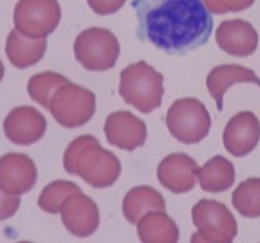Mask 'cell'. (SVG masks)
Returning <instances> with one entry per match:
<instances>
[{
	"label": "cell",
	"instance_id": "6da1fadb",
	"mask_svg": "<svg viewBox=\"0 0 260 243\" xmlns=\"http://www.w3.org/2000/svg\"><path fill=\"white\" fill-rule=\"evenodd\" d=\"M137 38L169 54H185L206 45L213 17L202 0H133Z\"/></svg>",
	"mask_w": 260,
	"mask_h": 243
},
{
	"label": "cell",
	"instance_id": "7a4b0ae2",
	"mask_svg": "<svg viewBox=\"0 0 260 243\" xmlns=\"http://www.w3.org/2000/svg\"><path fill=\"white\" fill-rule=\"evenodd\" d=\"M64 169L71 175H78L96 189L114 185L121 174V163L116 154L102 148L92 135L74 139L63 156Z\"/></svg>",
	"mask_w": 260,
	"mask_h": 243
},
{
	"label": "cell",
	"instance_id": "3957f363",
	"mask_svg": "<svg viewBox=\"0 0 260 243\" xmlns=\"http://www.w3.org/2000/svg\"><path fill=\"white\" fill-rule=\"evenodd\" d=\"M165 77L141 60L129 64L120 74L118 93L122 100L144 114H149L161 106L165 95Z\"/></svg>",
	"mask_w": 260,
	"mask_h": 243
},
{
	"label": "cell",
	"instance_id": "277c9868",
	"mask_svg": "<svg viewBox=\"0 0 260 243\" xmlns=\"http://www.w3.org/2000/svg\"><path fill=\"white\" fill-rule=\"evenodd\" d=\"M166 125L178 142L195 145L207 136L212 118L202 101L185 97L175 100L167 110Z\"/></svg>",
	"mask_w": 260,
	"mask_h": 243
},
{
	"label": "cell",
	"instance_id": "5b68a950",
	"mask_svg": "<svg viewBox=\"0 0 260 243\" xmlns=\"http://www.w3.org/2000/svg\"><path fill=\"white\" fill-rule=\"evenodd\" d=\"M49 111L61 127L69 129L82 127L95 114V93L69 81L56 89Z\"/></svg>",
	"mask_w": 260,
	"mask_h": 243
},
{
	"label": "cell",
	"instance_id": "8992f818",
	"mask_svg": "<svg viewBox=\"0 0 260 243\" xmlns=\"http://www.w3.org/2000/svg\"><path fill=\"white\" fill-rule=\"evenodd\" d=\"M74 56L88 71H107L116 65L120 43L106 28H88L75 38Z\"/></svg>",
	"mask_w": 260,
	"mask_h": 243
},
{
	"label": "cell",
	"instance_id": "52a82bcc",
	"mask_svg": "<svg viewBox=\"0 0 260 243\" xmlns=\"http://www.w3.org/2000/svg\"><path fill=\"white\" fill-rule=\"evenodd\" d=\"M192 221L199 229L192 242H231L237 235V221L223 203L199 200L192 209Z\"/></svg>",
	"mask_w": 260,
	"mask_h": 243
},
{
	"label": "cell",
	"instance_id": "ba28073f",
	"mask_svg": "<svg viewBox=\"0 0 260 243\" xmlns=\"http://www.w3.org/2000/svg\"><path fill=\"white\" fill-rule=\"evenodd\" d=\"M13 20L24 37L45 39L58 27L61 10L57 0H18Z\"/></svg>",
	"mask_w": 260,
	"mask_h": 243
},
{
	"label": "cell",
	"instance_id": "9c48e42d",
	"mask_svg": "<svg viewBox=\"0 0 260 243\" xmlns=\"http://www.w3.org/2000/svg\"><path fill=\"white\" fill-rule=\"evenodd\" d=\"M61 222L70 233L86 238L99 228L101 216L96 203L82 192L70 195L60 207Z\"/></svg>",
	"mask_w": 260,
	"mask_h": 243
},
{
	"label": "cell",
	"instance_id": "30bf717a",
	"mask_svg": "<svg viewBox=\"0 0 260 243\" xmlns=\"http://www.w3.org/2000/svg\"><path fill=\"white\" fill-rule=\"evenodd\" d=\"M46 127L45 116L31 106L13 109L3 122L7 139L18 146H29L41 141L46 132Z\"/></svg>",
	"mask_w": 260,
	"mask_h": 243
},
{
	"label": "cell",
	"instance_id": "8fae6325",
	"mask_svg": "<svg viewBox=\"0 0 260 243\" xmlns=\"http://www.w3.org/2000/svg\"><path fill=\"white\" fill-rule=\"evenodd\" d=\"M38 169L34 160L22 153H7L0 157V189L20 196L35 186Z\"/></svg>",
	"mask_w": 260,
	"mask_h": 243
},
{
	"label": "cell",
	"instance_id": "7c38bea8",
	"mask_svg": "<svg viewBox=\"0 0 260 243\" xmlns=\"http://www.w3.org/2000/svg\"><path fill=\"white\" fill-rule=\"evenodd\" d=\"M103 129L107 142L127 152L142 148L148 136L146 124L129 111L112 113L106 118Z\"/></svg>",
	"mask_w": 260,
	"mask_h": 243
},
{
	"label": "cell",
	"instance_id": "4fadbf2b",
	"mask_svg": "<svg viewBox=\"0 0 260 243\" xmlns=\"http://www.w3.org/2000/svg\"><path fill=\"white\" fill-rule=\"evenodd\" d=\"M260 122L252 111H241L227 122L223 132L225 150L235 157H244L257 146Z\"/></svg>",
	"mask_w": 260,
	"mask_h": 243
},
{
	"label": "cell",
	"instance_id": "5bb4252c",
	"mask_svg": "<svg viewBox=\"0 0 260 243\" xmlns=\"http://www.w3.org/2000/svg\"><path fill=\"white\" fill-rule=\"evenodd\" d=\"M197 161L188 154H169L157 167V180L160 185L173 193H186L197 185Z\"/></svg>",
	"mask_w": 260,
	"mask_h": 243
},
{
	"label": "cell",
	"instance_id": "9a60e30c",
	"mask_svg": "<svg viewBox=\"0 0 260 243\" xmlns=\"http://www.w3.org/2000/svg\"><path fill=\"white\" fill-rule=\"evenodd\" d=\"M218 48L237 57H246L257 48V32L249 22L242 20L224 21L216 33Z\"/></svg>",
	"mask_w": 260,
	"mask_h": 243
},
{
	"label": "cell",
	"instance_id": "2e32d148",
	"mask_svg": "<svg viewBox=\"0 0 260 243\" xmlns=\"http://www.w3.org/2000/svg\"><path fill=\"white\" fill-rule=\"evenodd\" d=\"M238 82H252L260 88V78L249 68H245L237 64L218 65L213 68L207 75L206 85L209 93L216 100L217 110L221 111L224 107V93L230 86Z\"/></svg>",
	"mask_w": 260,
	"mask_h": 243
},
{
	"label": "cell",
	"instance_id": "e0dca14e",
	"mask_svg": "<svg viewBox=\"0 0 260 243\" xmlns=\"http://www.w3.org/2000/svg\"><path fill=\"white\" fill-rule=\"evenodd\" d=\"M48 48V41L31 39L13 29L6 41V56L16 68L24 70L38 64L43 58Z\"/></svg>",
	"mask_w": 260,
	"mask_h": 243
},
{
	"label": "cell",
	"instance_id": "ac0fdd59",
	"mask_svg": "<svg viewBox=\"0 0 260 243\" xmlns=\"http://www.w3.org/2000/svg\"><path fill=\"white\" fill-rule=\"evenodd\" d=\"M166 212L165 197L160 192L146 185L135 186L122 200V213L129 224H137L149 212Z\"/></svg>",
	"mask_w": 260,
	"mask_h": 243
},
{
	"label": "cell",
	"instance_id": "d6986e66",
	"mask_svg": "<svg viewBox=\"0 0 260 243\" xmlns=\"http://www.w3.org/2000/svg\"><path fill=\"white\" fill-rule=\"evenodd\" d=\"M137 231L141 242L175 243L180 238V231L170 216L165 212H149L137 222Z\"/></svg>",
	"mask_w": 260,
	"mask_h": 243
},
{
	"label": "cell",
	"instance_id": "ffe728a7",
	"mask_svg": "<svg viewBox=\"0 0 260 243\" xmlns=\"http://www.w3.org/2000/svg\"><path fill=\"white\" fill-rule=\"evenodd\" d=\"M201 188L205 192L218 193L230 189L235 181V169L223 156H216L209 160L203 167L195 169Z\"/></svg>",
	"mask_w": 260,
	"mask_h": 243
},
{
	"label": "cell",
	"instance_id": "44dd1931",
	"mask_svg": "<svg viewBox=\"0 0 260 243\" xmlns=\"http://www.w3.org/2000/svg\"><path fill=\"white\" fill-rule=\"evenodd\" d=\"M69 78L58 73H52V71H45L41 74H35L31 80L28 81L27 90L28 95L31 96L34 101L41 105L43 109H48L52 100V96L56 92L57 88L61 85L69 82Z\"/></svg>",
	"mask_w": 260,
	"mask_h": 243
},
{
	"label": "cell",
	"instance_id": "7402d4cb",
	"mask_svg": "<svg viewBox=\"0 0 260 243\" xmlns=\"http://www.w3.org/2000/svg\"><path fill=\"white\" fill-rule=\"evenodd\" d=\"M233 206L242 217H260V178H249L239 184L233 193Z\"/></svg>",
	"mask_w": 260,
	"mask_h": 243
},
{
	"label": "cell",
	"instance_id": "603a6c76",
	"mask_svg": "<svg viewBox=\"0 0 260 243\" xmlns=\"http://www.w3.org/2000/svg\"><path fill=\"white\" fill-rule=\"evenodd\" d=\"M77 192H81V188L71 181H53L52 184L45 186L41 192L38 199V206L49 214H57L60 213V207L63 201L70 195Z\"/></svg>",
	"mask_w": 260,
	"mask_h": 243
},
{
	"label": "cell",
	"instance_id": "cb8c5ba5",
	"mask_svg": "<svg viewBox=\"0 0 260 243\" xmlns=\"http://www.w3.org/2000/svg\"><path fill=\"white\" fill-rule=\"evenodd\" d=\"M202 2L209 11L216 14H224L230 11L237 13L245 10L253 5L255 0H202Z\"/></svg>",
	"mask_w": 260,
	"mask_h": 243
},
{
	"label": "cell",
	"instance_id": "d4e9b609",
	"mask_svg": "<svg viewBox=\"0 0 260 243\" xmlns=\"http://www.w3.org/2000/svg\"><path fill=\"white\" fill-rule=\"evenodd\" d=\"M20 204H21L20 196L9 195L0 189V221L14 216L18 212Z\"/></svg>",
	"mask_w": 260,
	"mask_h": 243
},
{
	"label": "cell",
	"instance_id": "484cf974",
	"mask_svg": "<svg viewBox=\"0 0 260 243\" xmlns=\"http://www.w3.org/2000/svg\"><path fill=\"white\" fill-rule=\"evenodd\" d=\"M88 6L99 16H112L125 5L127 0H86Z\"/></svg>",
	"mask_w": 260,
	"mask_h": 243
},
{
	"label": "cell",
	"instance_id": "4316f807",
	"mask_svg": "<svg viewBox=\"0 0 260 243\" xmlns=\"http://www.w3.org/2000/svg\"><path fill=\"white\" fill-rule=\"evenodd\" d=\"M3 77H5V65H3L2 60H0V82L3 80Z\"/></svg>",
	"mask_w": 260,
	"mask_h": 243
}]
</instances>
